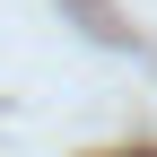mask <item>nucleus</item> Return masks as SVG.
Returning a JSON list of instances; mask_svg holds the SVG:
<instances>
[{"mask_svg":"<svg viewBox=\"0 0 157 157\" xmlns=\"http://www.w3.org/2000/svg\"><path fill=\"white\" fill-rule=\"evenodd\" d=\"M140 157H157V148H140Z\"/></svg>","mask_w":157,"mask_h":157,"instance_id":"1","label":"nucleus"}]
</instances>
